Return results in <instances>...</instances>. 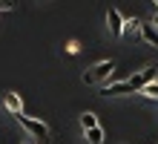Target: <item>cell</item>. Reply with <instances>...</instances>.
I'll return each mask as SVG.
<instances>
[{
  "mask_svg": "<svg viewBox=\"0 0 158 144\" xmlns=\"http://www.w3.org/2000/svg\"><path fill=\"white\" fill-rule=\"evenodd\" d=\"M152 26H155V29H158V15H155V17H152Z\"/></svg>",
  "mask_w": 158,
  "mask_h": 144,
  "instance_id": "obj_14",
  "label": "cell"
},
{
  "mask_svg": "<svg viewBox=\"0 0 158 144\" xmlns=\"http://www.w3.org/2000/svg\"><path fill=\"white\" fill-rule=\"evenodd\" d=\"M23 144H35V141H23Z\"/></svg>",
  "mask_w": 158,
  "mask_h": 144,
  "instance_id": "obj_15",
  "label": "cell"
},
{
  "mask_svg": "<svg viewBox=\"0 0 158 144\" xmlns=\"http://www.w3.org/2000/svg\"><path fill=\"white\" fill-rule=\"evenodd\" d=\"M152 3H155V6H158V0H152Z\"/></svg>",
  "mask_w": 158,
  "mask_h": 144,
  "instance_id": "obj_16",
  "label": "cell"
},
{
  "mask_svg": "<svg viewBox=\"0 0 158 144\" xmlns=\"http://www.w3.org/2000/svg\"><path fill=\"white\" fill-rule=\"evenodd\" d=\"M141 20H135V17H129V20L124 23V35H141Z\"/></svg>",
  "mask_w": 158,
  "mask_h": 144,
  "instance_id": "obj_9",
  "label": "cell"
},
{
  "mask_svg": "<svg viewBox=\"0 0 158 144\" xmlns=\"http://www.w3.org/2000/svg\"><path fill=\"white\" fill-rule=\"evenodd\" d=\"M81 127H83V130H95V127H98V115H95V112H83V115H81Z\"/></svg>",
  "mask_w": 158,
  "mask_h": 144,
  "instance_id": "obj_8",
  "label": "cell"
},
{
  "mask_svg": "<svg viewBox=\"0 0 158 144\" xmlns=\"http://www.w3.org/2000/svg\"><path fill=\"white\" fill-rule=\"evenodd\" d=\"M112 72H115V63H112V61H101V63H95V66H89L81 78H83V84H101V81H106Z\"/></svg>",
  "mask_w": 158,
  "mask_h": 144,
  "instance_id": "obj_2",
  "label": "cell"
},
{
  "mask_svg": "<svg viewBox=\"0 0 158 144\" xmlns=\"http://www.w3.org/2000/svg\"><path fill=\"white\" fill-rule=\"evenodd\" d=\"M138 95H144V98H152V101H158V81H152V84H147Z\"/></svg>",
  "mask_w": 158,
  "mask_h": 144,
  "instance_id": "obj_11",
  "label": "cell"
},
{
  "mask_svg": "<svg viewBox=\"0 0 158 144\" xmlns=\"http://www.w3.org/2000/svg\"><path fill=\"white\" fill-rule=\"evenodd\" d=\"M86 141H89V144H104V130H101V127L86 130Z\"/></svg>",
  "mask_w": 158,
  "mask_h": 144,
  "instance_id": "obj_10",
  "label": "cell"
},
{
  "mask_svg": "<svg viewBox=\"0 0 158 144\" xmlns=\"http://www.w3.org/2000/svg\"><path fill=\"white\" fill-rule=\"evenodd\" d=\"M9 9H15V0H0V12H9Z\"/></svg>",
  "mask_w": 158,
  "mask_h": 144,
  "instance_id": "obj_13",
  "label": "cell"
},
{
  "mask_svg": "<svg viewBox=\"0 0 158 144\" xmlns=\"http://www.w3.org/2000/svg\"><path fill=\"white\" fill-rule=\"evenodd\" d=\"M152 81H155V66H144L138 75H132V78H129V84L135 86V92H141L144 86H147V84H152Z\"/></svg>",
  "mask_w": 158,
  "mask_h": 144,
  "instance_id": "obj_4",
  "label": "cell"
},
{
  "mask_svg": "<svg viewBox=\"0 0 158 144\" xmlns=\"http://www.w3.org/2000/svg\"><path fill=\"white\" fill-rule=\"evenodd\" d=\"M141 41L158 49V29H155L152 23H144V26H141Z\"/></svg>",
  "mask_w": 158,
  "mask_h": 144,
  "instance_id": "obj_6",
  "label": "cell"
},
{
  "mask_svg": "<svg viewBox=\"0 0 158 144\" xmlns=\"http://www.w3.org/2000/svg\"><path fill=\"white\" fill-rule=\"evenodd\" d=\"M3 104H6V110L12 112V115H17V112H23V104H20V98H17L15 92H6V95H3Z\"/></svg>",
  "mask_w": 158,
  "mask_h": 144,
  "instance_id": "obj_7",
  "label": "cell"
},
{
  "mask_svg": "<svg viewBox=\"0 0 158 144\" xmlns=\"http://www.w3.org/2000/svg\"><path fill=\"white\" fill-rule=\"evenodd\" d=\"M15 118H17V124L26 127V133H29L32 138H38L40 144H49V141H46V138H49V127H46L40 118H29V115H23V112H17Z\"/></svg>",
  "mask_w": 158,
  "mask_h": 144,
  "instance_id": "obj_1",
  "label": "cell"
},
{
  "mask_svg": "<svg viewBox=\"0 0 158 144\" xmlns=\"http://www.w3.org/2000/svg\"><path fill=\"white\" fill-rule=\"evenodd\" d=\"M66 52H69V55H78V52H81V43H78V41H69V43H66Z\"/></svg>",
  "mask_w": 158,
  "mask_h": 144,
  "instance_id": "obj_12",
  "label": "cell"
},
{
  "mask_svg": "<svg viewBox=\"0 0 158 144\" xmlns=\"http://www.w3.org/2000/svg\"><path fill=\"white\" fill-rule=\"evenodd\" d=\"M106 23H109V32H112V37H121V35H124V23H127V17L112 6V9L106 12Z\"/></svg>",
  "mask_w": 158,
  "mask_h": 144,
  "instance_id": "obj_3",
  "label": "cell"
},
{
  "mask_svg": "<svg viewBox=\"0 0 158 144\" xmlns=\"http://www.w3.org/2000/svg\"><path fill=\"white\" fill-rule=\"evenodd\" d=\"M127 92H135V86L129 84V81H118V84H109V86H104L101 89V95H127Z\"/></svg>",
  "mask_w": 158,
  "mask_h": 144,
  "instance_id": "obj_5",
  "label": "cell"
}]
</instances>
